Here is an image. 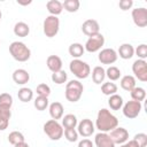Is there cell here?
Masks as SVG:
<instances>
[{
  "label": "cell",
  "mask_w": 147,
  "mask_h": 147,
  "mask_svg": "<svg viewBox=\"0 0 147 147\" xmlns=\"http://www.w3.org/2000/svg\"><path fill=\"white\" fill-rule=\"evenodd\" d=\"M9 53L17 62H26L31 56L30 48L22 41H13L9 45Z\"/></svg>",
  "instance_id": "cell-2"
},
{
  "label": "cell",
  "mask_w": 147,
  "mask_h": 147,
  "mask_svg": "<svg viewBox=\"0 0 147 147\" xmlns=\"http://www.w3.org/2000/svg\"><path fill=\"white\" fill-rule=\"evenodd\" d=\"M63 113H64V108L61 102L54 101L49 105V115L52 119H55V121L61 119L63 117Z\"/></svg>",
  "instance_id": "cell-17"
},
{
  "label": "cell",
  "mask_w": 147,
  "mask_h": 147,
  "mask_svg": "<svg viewBox=\"0 0 147 147\" xmlns=\"http://www.w3.org/2000/svg\"><path fill=\"white\" fill-rule=\"evenodd\" d=\"M46 65L52 72H57L62 70V60L57 55H49L46 60Z\"/></svg>",
  "instance_id": "cell-18"
},
{
  "label": "cell",
  "mask_w": 147,
  "mask_h": 147,
  "mask_svg": "<svg viewBox=\"0 0 147 147\" xmlns=\"http://www.w3.org/2000/svg\"><path fill=\"white\" fill-rule=\"evenodd\" d=\"M103 45H105V37L99 32L94 36L88 37V39L85 42L84 48H85V51H87L90 53H95V52H99Z\"/></svg>",
  "instance_id": "cell-7"
},
{
  "label": "cell",
  "mask_w": 147,
  "mask_h": 147,
  "mask_svg": "<svg viewBox=\"0 0 147 147\" xmlns=\"http://www.w3.org/2000/svg\"><path fill=\"white\" fill-rule=\"evenodd\" d=\"M36 92H37V94H38L39 96H46V98H48L49 94H51V87H49L47 84L41 83V84H39V85L37 86Z\"/></svg>",
  "instance_id": "cell-38"
},
{
  "label": "cell",
  "mask_w": 147,
  "mask_h": 147,
  "mask_svg": "<svg viewBox=\"0 0 147 147\" xmlns=\"http://www.w3.org/2000/svg\"><path fill=\"white\" fill-rule=\"evenodd\" d=\"M11 117L10 109H3L0 108V131H3L9 125V119Z\"/></svg>",
  "instance_id": "cell-23"
},
{
  "label": "cell",
  "mask_w": 147,
  "mask_h": 147,
  "mask_svg": "<svg viewBox=\"0 0 147 147\" xmlns=\"http://www.w3.org/2000/svg\"><path fill=\"white\" fill-rule=\"evenodd\" d=\"M133 23L138 28H145L147 25V9L145 7H138L132 9L131 13Z\"/></svg>",
  "instance_id": "cell-10"
},
{
  "label": "cell",
  "mask_w": 147,
  "mask_h": 147,
  "mask_svg": "<svg viewBox=\"0 0 147 147\" xmlns=\"http://www.w3.org/2000/svg\"><path fill=\"white\" fill-rule=\"evenodd\" d=\"M82 31L87 37H91V36H94V34H96V33L100 32V25H99V23H98L96 20L88 18L85 22H83V24H82Z\"/></svg>",
  "instance_id": "cell-14"
},
{
  "label": "cell",
  "mask_w": 147,
  "mask_h": 147,
  "mask_svg": "<svg viewBox=\"0 0 147 147\" xmlns=\"http://www.w3.org/2000/svg\"><path fill=\"white\" fill-rule=\"evenodd\" d=\"M121 75H122L121 74V70L117 67H115V65H110L106 70V77L109 78V82H115V80L119 79Z\"/></svg>",
  "instance_id": "cell-33"
},
{
  "label": "cell",
  "mask_w": 147,
  "mask_h": 147,
  "mask_svg": "<svg viewBox=\"0 0 147 147\" xmlns=\"http://www.w3.org/2000/svg\"><path fill=\"white\" fill-rule=\"evenodd\" d=\"M132 140L138 145V147L147 146V134L146 133H137Z\"/></svg>",
  "instance_id": "cell-39"
},
{
  "label": "cell",
  "mask_w": 147,
  "mask_h": 147,
  "mask_svg": "<svg viewBox=\"0 0 147 147\" xmlns=\"http://www.w3.org/2000/svg\"><path fill=\"white\" fill-rule=\"evenodd\" d=\"M14 147H30V146H29V145H28V144L24 141V142H21V144H17V145H15Z\"/></svg>",
  "instance_id": "cell-45"
},
{
  "label": "cell",
  "mask_w": 147,
  "mask_h": 147,
  "mask_svg": "<svg viewBox=\"0 0 147 147\" xmlns=\"http://www.w3.org/2000/svg\"><path fill=\"white\" fill-rule=\"evenodd\" d=\"M130 94H131L132 100L138 101V102H141L146 99V91H145V88H142L140 86H136L133 90H131Z\"/></svg>",
  "instance_id": "cell-29"
},
{
  "label": "cell",
  "mask_w": 147,
  "mask_h": 147,
  "mask_svg": "<svg viewBox=\"0 0 147 147\" xmlns=\"http://www.w3.org/2000/svg\"><path fill=\"white\" fill-rule=\"evenodd\" d=\"M132 72L134 78H138L140 82H147V62L145 60H136L132 64Z\"/></svg>",
  "instance_id": "cell-9"
},
{
  "label": "cell",
  "mask_w": 147,
  "mask_h": 147,
  "mask_svg": "<svg viewBox=\"0 0 147 147\" xmlns=\"http://www.w3.org/2000/svg\"><path fill=\"white\" fill-rule=\"evenodd\" d=\"M118 126V119L115 115H113L108 109L102 108L99 110L96 115V121H95V127L100 132H110L115 127Z\"/></svg>",
  "instance_id": "cell-1"
},
{
  "label": "cell",
  "mask_w": 147,
  "mask_h": 147,
  "mask_svg": "<svg viewBox=\"0 0 147 147\" xmlns=\"http://www.w3.org/2000/svg\"><path fill=\"white\" fill-rule=\"evenodd\" d=\"M69 69L71 74L78 79H85L91 75L90 65L79 59H74L69 64Z\"/></svg>",
  "instance_id": "cell-4"
},
{
  "label": "cell",
  "mask_w": 147,
  "mask_h": 147,
  "mask_svg": "<svg viewBox=\"0 0 147 147\" xmlns=\"http://www.w3.org/2000/svg\"><path fill=\"white\" fill-rule=\"evenodd\" d=\"M78 134H80L82 137L84 138H87V137H91L93 133H94V130H95V126L93 124V122L90 119V118H84L82 119L78 124Z\"/></svg>",
  "instance_id": "cell-13"
},
{
  "label": "cell",
  "mask_w": 147,
  "mask_h": 147,
  "mask_svg": "<svg viewBox=\"0 0 147 147\" xmlns=\"http://www.w3.org/2000/svg\"><path fill=\"white\" fill-rule=\"evenodd\" d=\"M78 147H93V142L90 139L85 138L78 142Z\"/></svg>",
  "instance_id": "cell-42"
},
{
  "label": "cell",
  "mask_w": 147,
  "mask_h": 147,
  "mask_svg": "<svg viewBox=\"0 0 147 147\" xmlns=\"http://www.w3.org/2000/svg\"><path fill=\"white\" fill-rule=\"evenodd\" d=\"M32 1L31 0H28V1H22V0H17V3L18 5H21V6H28V5H30Z\"/></svg>",
  "instance_id": "cell-44"
},
{
  "label": "cell",
  "mask_w": 147,
  "mask_h": 147,
  "mask_svg": "<svg viewBox=\"0 0 147 147\" xmlns=\"http://www.w3.org/2000/svg\"><path fill=\"white\" fill-rule=\"evenodd\" d=\"M91 75H92L93 82H94L95 84L100 85L101 83H103V80H105V78H106V70H105L101 65H96V67L93 68Z\"/></svg>",
  "instance_id": "cell-21"
},
{
  "label": "cell",
  "mask_w": 147,
  "mask_h": 147,
  "mask_svg": "<svg viewBox=\"0 0 147 147\" xmlns=\"http://www.w3.org/2000/svg\"><path fill=\"white\" fill-rule=\"evenodd\" d=\"M118 6L122 10H129L133 6V1L132 0H121L118 2Z\"/></svg>",
  "instance_id": "cell-41"
},
{
  "label": "cell",
  "mask_w": 147,
  "mask_h": 147,
  "mask_svg": "<svg viewBox=\"0 0 147 147\" xmlns=\"http://www.w3.org/2000/svg\"><path fill=\"white\" fill-rule=\"evenodd\" d=\"M83 92H84L83 84L78 79H72L69 83H67L64 95H65V99L68 101H70V102H77L82 98Z\"/></svg>",
  "instance_id": "cell-3"
},
{
  "label": "cell",
  "mask_w": 147,
  "mask_h": 147,
  "mask_svg": "<svg viewBox=\"0 0 147 147\" xmlns=\"http://www.w3.org/2000/svg\"><path fill=\"white\" fill-rule=\"evenodd\" d=\"M11 77L14 83H16L17 85H24L30 80V74L25 69H16L13 72Z\"/></svg>",
  "instance_id": "cell-16"
},
{
  "label": "cell",
  "mask_w": 147,
  "mask_h": 147,
  "mask_svg": "<svg viewBox=\"0 0 147 147\" xmlns=\"http://www.w3.org/2000/svg\"><path fill=\"white\" fill-rule=\"evenodd\" d=\"M17 98L22 102H29L33 99V91L29 87H21L17 92Z\"/></svg>",
  "instance_id": "cell-28"
},
{
  "label": "cell",
  "mask_w": 147,
  "mask_h": 147,
  "mask_svg": "<svg viewBox=\"0 0 147 147\" xmlns=\"http://www.w3.org/2000/svg\"><path fill=\"white\" fill-rule=\"evenodd\" d=\"M13 106V96L9 93H1L0 94V108L10 109Z\"/></svg>",
  "instance_id": "cell-35"
},
{
  "label": "cell",
  "mask_w": 147,
  "mask_h": 147,
  "mask_svg": "<svg viewBox=\"0 0 147 147\" xmlns=\"http://www.w3.org/2000/svg\"><path fill=\"white\" fill-rule=\"evenodd\" d=\"M78 124L77 117L74 114H67L62 117V126L64 129H75Z\"/></svg>",
  "instance_id": "cell-27"
},
{
  "label": "cell",
  "mask_w": 147,
  "mask_h": 147,
  "mask_svg": "<svg viewBox=\"0 0 147 147\" xmlns=\"http://www.w3.org/2000/svg\"><path fill=\"white\" fill-rule=\"evenodd\" d=\"M62 6L63 9L68 13H76L80 7V2L79 0H64L62 2Z\"/></svg>",
  "instance_id": "cell-30"
},
{
  "label": "cell",
  "mask_w": 147,
  "mask_h": 147,
  "mask_svg": "<svg viewBox=\"0 0 147 147\" xmlns=\"http://www.w3.org/2000/svg\"><path fill=\"white\" fill-rule=\"evenodd\" d=\"M121 87L124 91L130 92L131 90H133L136 87V78L132 75H125L121 78Z\"/></svg>",
  "instance_id": "cell-22"
},
{
  "label": "cell",
  "mask_w": 147,
  "mask_h": 147,
  "mask_svg": "<svg viewBox=\"0 0 147 147\" xmlns=\"http://www.w3.org/2000/svg\"><path fill=\"white\" fill-rule=\"evenodd\" d=\"M101 92L105 94V95H113V94H116L117 93V85L113 82H107V83H103L101 85Z\"/></svg>",
  "instance_id": "cell-31"
},
{
  "label": "cell",
  "mask_w": 147,
  "mask_h": 147,
  "mask_svg": "<svg viewBox=\"0 0 147 147\" xmlns=\"http://www.w3.org/2000/svg\"><path fill=\"white\" fill-rule=\"evenodd\" d=\"M121 147H138V145L133 140H130V141H126V142L122 144Z\"/></svg>",
  "instance_id": "cell-43"
},
{
  "label": "cell",
  "mask_w": 147,
  "mask_h": 147,
  "mask_svg": "<svg viewBox=\"0 0 147 147\" xmlns=\"http://www.w3.org/2000/svg\"><path fill=\"white\" fill-rule=\"evenodd\" d=\"M46 8H47L49 15H53V16L60 15L62 13V10H63L62 2H60L59 0H49V1H47Z\"/></svg>",
  "instance_id": "cell-20"
},
{
  "label": "cell",
  "mask_w": 147,
  "mask_h": 147,
  "mask_svg": "<svg viewBox=\"0 0 147 147\" xmlns=\"http://www.w3.org/2000/svg\"><path fill=\"white\" fill-rule=\"evenodd\" d=\"M94 144L96 147H115L114 141L106 132H99L98 134H95Z\"/></svg>",
  "instance_id": "cell-15"
},
{
  "label": "cell",
  "mask_w": 147,
  "mask_h": 147,
  "mask_svg": "<svg viewBox=\"0 0 147 147\" xmlns=\"http://www.w3.org/2000/svg\"><path fill=\"white\" fill-rule=\"evenodd\" d=\"M134 53L137 54L138 59L145 60V59L147 57V45H146V44H140V45L134 49Z\"/></svg>",
  "instance_id": "cell-40"
},
{
  "label": "cell",
  "mask_w": 147,
  "mask_h": 147,
  "mask_svg": "<svg viewBox=\"0 0 147 147\" xmlns=\"http://www.w3.org/2000/svg\"><path fill=\"white\" fill-rule=\"evenodd\" d=\"M141 109H142L141 102H138V101H134V100H130V101H127L126 103L123 105V115L126 118L133 119V118L139 116Z\"/></svg>",
  "instance_id": "cell-8"
},
{
  "label": "cell",
  "mask_w": 147,
  "mask_h": 147,
  "mask_svg": "<svg viewBox=\"0 0 147 147\" xmlns=\"http://www.w3.org/2000/svg\"><path fill=\"white\" fill-rule=\"evenodd\" d=\"M33 106H34V108L37 109V110H39V111H42V110H45L47 107H48V98H46V96H37L36 99H34V101H33Z\"/></svg>",
  "instance_id": "cell-36"
},
{
  "label": "cell",
  "mask_w": 147,
  "mask_h": 147,
  "mask_svg": "<svg viewBox=\"0 0 147 147\" xmlns=\"http://www.w3.org/2000/svg\"><path fill=\"white\" fill-rule=\"evenodd\" d=\"M117 52L114 48H103L98 55V59L102 64H113L117 61Z\"/></svg>",
  "instance_id": "cell-11"
},
{
  "label": "cell",
  "mask_w": 147,
  "mask_h": 147,
  "mask_svg": "<svg viewBox=\"0 0 147 147\" xmlns=\"http://www.w3.org/2000/svg\"><path fill=\"white\" fill-rule=\"evenodd\" d=\"M8 141H9L13 146H15V145H17V144L24 142V141H25V138H24V136H23L22 132H20V131H13V132H10V133L8 134Z\"/></svg>",
  "instance_id": "cell-32"
},
{
  "label": "cell",
  "mask_w": 147,
  "mask_h": 147,
  "mask_svg": "<svg viewBox=\"0 0 147 147\" xmlns=\"http://www.w3.org/2000/svg\"><path fill=\"white\" fill-rule=\"evenodd\" d=\"M109 137L111 138V140L114 141L115 145H122V144H124V142L127 141V139H129V132H127L126 129L121 127V126H117V127H115L114 130L110 131Z\"/></svg>",
  "instance_id": "cell-12"
},
{
  "label": "cell",
  "mask_w": 147,
  "mask_h": 147,
  "mask_svg": "<svg viewBox=\"0 0 147 147\" xmlns=\"http://www.w3.org/2000/svg\"><path fill=\"white\" fill-rule=\"evenodd\" d=\"M51 78H52L53 83H55V84H57V85H62V84H64V83L67 82L68 75H67V72H65L64 70H60V71H57V72H53Z\"/></svg>",
  "instance_id": "cell-34"
},
{
  "label": "cell",
  "mask_w": 147,
  "mask_h": 147,
  "mask_svg": "<svg viewBox=\"0 0 147 147\" xmlns=\"http://www.w3.org/2000/svg\"><path fill=\"white\" fill-rule=\"evenodd\" d=\"M30 33V26L25 22H17L14 25V34L17 37H26Z\"/></svg>",
  "instance_id": "cell-24"
},
{
  "label": "cell",
  "mask_w": 147,
  "mask_h": 147,
  "mask_svg": "<svg viewBox=\"0 0 147 147\" xmlns=\"http://www.w3.org/2000/svg\"><path fill=\"white\" fill-rule=\"evenodd\" d=\"M117 55H119V57L123 59V60H130L134 55V48H133V46L131 44L124 42V44H122L119 46Z\"/></svg>",
  "instance_id": "cell-19"
},
{
  "label": "cell",
  "mask_w": 147,
  "mask_h": 147,
  "mask_svg": "<svg viewBox=\"0 0 147 147\" xmlns=\"http://www.w3.org/2000/svg\"><path fill=\"white\" fill-rule=\"evenodd\" d=\"M60 30V20L57 16L48 15L42 23V31L47 38H53L59 33Z\"/></svg>",
  "instance_id": "cell-6"
},
{
  "label": "cell",
  "mask_w": 147,
  "mask_h": 147,
  "mask_svg": "<svg viewBox=\"0 0 147 147\" xmlns=\"http://www.w3.org/2000/svg\"><path fill=\"white\" fill-rule=\"evenodd\" d=\"M68 52H69V54H70L74 59H79V57L84 54L85 48H84V46H83L82 44H79V42H72V44L69 46Z\"/></svg>",
  "instance_id": "cell-26"
},
{
  "label": "cell",
  "mask_w": 147,
  "mask_h": 147,
  "mask_svg": "<svg viewBox=\"0 0 147 147\" xmlns=\"http://www.w3.org/2000/svg\"><path fill=\"white\" fill-rule=\"evenodd\" d=\"M44 132L51 140L57 141L63 136V126L57 121L49 119L44 124Z\"/></svg>",
  "instance_id": "cell-5"
},
{
  "label": "cell",
  "mask_w": 147,
  "mask_h": 147,
  "mask_svg": "<svg viewBox=\"0 0 147 147\" xmlns=\"http://www.w3.org/2000/svg\"><path fill=\"white\" fill-rule=\"evenodd\" d=\"M63 134L65 137V139L69 142H75L78 140V132L76 131V129H64L63 130Z\"/></svg>",
  "instance_id": "cell-37"
},
{
  "label": "cell",
  "mask_w": 147,
  "mask_h": 147,
  "mask_svg": "<svg viewBox=\"0 0 147 147\" xmlns=\"http://www.w3.org/2000/svg\"><path fill=\"white\" fill-rule=\"evenodd\" d=\"M124 102H123V98L119 94H113L109 96L108 99V106L110 107V109L113 110H119L123 107Z\"/></svg>",
  "instance_id": "cell-25"
},
{
  "label": "cell",
  "mask_w": 147,
  "mask_h": 147,
  "mask_svg": "<svg viewBox=\"0 0 147 147\" xmlns=\"http://www.w3.org/2000/svg\"><path fill=\"white\" fill-rule=\"evenodd\" d=\"M1 17H2V13H1V10H0V20H1Z\"/></svg>",
  "instance_id": "cell-46"
}]
</instances>
